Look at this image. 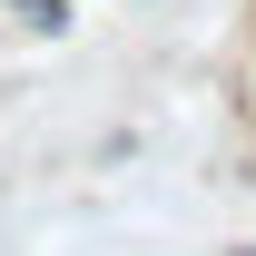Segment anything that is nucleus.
I'll return each mask as SVG.
<instances>
[{"instance_id":"obj_1","label":"nucleus","mask_w":256,"mask_h":256,"mask_svg":"<svg viewBox=\"0 0 256 256\" xmlns=\"http://www.w3.org/2000/svg\"><path fill=\"white\" fill-rule=\"evenodd\" d=\"M20 20L30 30H60V0H20Z\"/></svg>"}]
</instances>
